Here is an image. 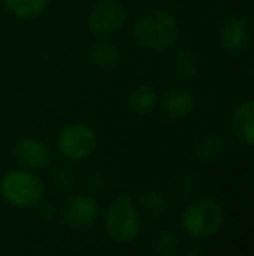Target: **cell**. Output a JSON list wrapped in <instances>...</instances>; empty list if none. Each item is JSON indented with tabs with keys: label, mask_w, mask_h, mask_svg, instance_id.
<instances>
[{
	"label": "cell",
	"mask_w": 254,
	"mask_h": 256,
	"mask_svg": "<svg viewBox=\"0 0 254 256\" xmlns=\"http://www.w3.org/2000/svg\"><path fill=\"white\" fill-rule=\"evenodd\" d=\"M52 180H54V185L58 186V188L66 190L68 186H71V183L75 182V174L68 168H59L54 171Z\"/></svg>",
	"instance_id": "obj_19"
},
{
	"label": "cell",
	"mask_w": 254,
	"mask_h": 256,
	"mask_svg": "<svg viewBox=\"0 0 254 256\" xmlns=\"http://www.w3.org/2000/svg\"><path fill=\"white\" fill-rule=\"evenodd\" d=\"M51 0H2V6L16 20L31 21L47 10Z\"/></svg>",
	"instance_id": "obj_14"
},
{
	"label": "cell",
	"mask_w": 254,
	"mask_h": 256,
	"mask_svg": "<svg viewBox=\"0 0 254 256\" xmlns=\"http://www.w3.org/2000/svg\"><path fill=\"white\" fill-rule=\"evenodd\" d=\"M91 61L98 68L103 70H110L115 68L120 63V51L110 38H99L92 44L91 51H89Z\"/></svg>",
	"instance_id": "obj_15"
},
{
	"label": "cell",
	"mask_w": 254,
	"mask_h": 256,
	"mask_svg": "<svg viewBox=\"0 0 254 256\" xmlns=\"http://www.w3.org/2000/svg\"><path fill=\"white\" fill-rule=\"evenodd\" d=\"M227 140L220 134V132H206L200 136L195 143V157L200 162H213L223 157L227 152Z\"/></svg>",
	"instance_id": "obj_13"
},
{
	"label": "cell",
	"mask_w": 254,
	"mask_h": 256,
	"mask_svg": "<svg viewBox=\"0 0 254 256\" xmlns=\"http://www.w3.org/2000/svg\"><path fill=\"white\" fill-rule=\"evenodd\" d=\"M14 155L17 162L26 169H44L51 164L52 152L44 140L37 136H23L14 145Z\"/></svg>",
	"instance_id": "obj_9"
},
{
	"label": "cell",
	"mask_w": 254,
	"mask_h": 256,
	"mask_svg": "<svg viewBox=\"0 0 254 256\" xmlns=\"http://www.w3.org/2000/svg\"><path fill=\"white\" fill-rule=\"evenodd\" d=\"M131 35L134 44L145 51L167 52L178 44L181 28L173 12L166 9H148L134 20Z\"/></svg>",
	"instance_id": "obj_1"
},
{
	"label": "cell",
	"mask_w": 254,
	"mask_h": 256,
	"mask_svg": "<svg viewBox=\"0 0 254 256\" xmlns=\"http://www.w3.org/2000/svg\"><path fill=\"white\" fill-rule=\"evenodd\" d=\"M160 102V96L157 92V89H153L152 86H136L131 92L127 94V108L132 114L139 115V117H148L157 110Z\"/></svg>",
	"instance_id": "obj_12"
},
{
	"label": "cell",
	"mask_w": 254,
	"mask_h": 256,
	"mask_svg": "<svg viewBox=\"0 0 254 256\" xmlns=\"http://www.w3.org/2000/svg\"><path fill=\"white\" fill-rule=\"evenodd\" d=\"M159 104L167 118L183 120V118H188L195 112L197 98L190 89L173 88L160 98Z\"/></svg>",
	"instance_id": "obj_10"
},
{
	"label": "cell",
	"mask_w": 254,
	"mask_h": 256,
	"mask_svg": "<svg viewBox=\"0 0 254 256\" xmlns=\"http://www.w3.org/2000/svg\"><path fill=\"white\" fill-rule=\"evenodd\" d=\"M0 194L10 206L26 209L44 199L45 186L31 169H12L0 182Z\"/></svg>",
	"instance_id": "obj_3"
},
{
	"label": "cell",
	"mask_w": 254,
	"mask_h": 256,
	"mask_svg": "<svg viewBox=\"0 0 254 256\" xmlns=\"http://www.w3.org/2000/svg\"><path fill=\"white\" fill-rule=\"evenodd\" d=\"M223 206L213 197L193 200L181 212V226L193 239H209L216 236L223 226Z\"/></svg>",
	"instance_id": "obj_2"
},
{
	"label": "cell",
	"mask_w": 254,
	"mask_h": 256,
	"mask_svg": "<svg viewBox=\"0 0 254 256\" xmlns=\"http://www.w3.org/2000/svg\"><path fill=\"white\" fill-rule=\"evenodd\" d=\"M56 148L63 158L70 162L85 160L98 148V132L85 122H70L59 131Z\"/></svg>",
	"instance_id": "obj_5"
},
{
	"label": "cell",
	"mask_w": 254,
	"mask_h": 256,
	"mask_svg": "<svg viewBox=\"0 0 254 256\" xmlns=\"http://www.w3.org/2000/svg\"><path fill=\"white\" fill-rule=\"evenodd\" d=\"M105 228L119 244H129L139 236L141 220L131 197L120 196L110 202L105 211Z\"/></svg>",
	"instance_id": "obj_4"
},
{
	"label": "cell",
	"mask_w": 254,
	"mask_h": 256,
	"mask_svg": "<svg viewBox=\"0 0 254 256\" xmlns=\"http://www.w3.org/2000/svg\"><path fill=\"white\" fill-rule=\"evenodd\" d=\"M145 2H152V4H159V2H166V0H145Z\"/></svg>",
	"instance_id": "obj_20"
},
{
	"label": "cell",
	"mask_w": 254,
	"mask_h": 256,
	"mask_svg": "<svg viewBox=\"0 0 254 256\" xmlns=\"http://www.w3.org/2000/svg\"><path fill=\"white\" fill-rule=\"evenodd\" d=\"M171 68H173V74L181 82H192L199 75V68H200L199 58L192 51L180 49V51H176L173 54V58H171Z\"/></svg>",
	"instance_id": "obj_16"
},
{
	"label": "cell",
	"mask_w": 254,
	"mask_h": 256,
	"mask_svg": "<svg viewBox=\"0 0 254 256\" xmlns=\"http://www.w3.org/2000/svg\"><path fill=\"white\" fill-rule=\"evenodd\" d=\"M143 208L153 216H162L169 209V200H167L166 194L159 188H146L139 197Z\"/></svg>",
	"instance_id": "obj_17"
},
{
	"label": "cell",
	"mask_w": 254,
	"mask_h": 256,
	"mask_svg": "<svg viewBox=\"0 0 254 256\" xmlns=\"http://www.w3.org/2000/svg\"><path fill=\"white\" fill-rule=\"evenodd\" d=\"M127 24V9L119 0H99L87 14V28L98 38H112Z\"/></svg>",
	"instance_id": "obj_6"
},
{
	"label": "cell",
	"mask_w": 254,
	"mask_h": 256,
	"mask_svg": "<svg viewBox=\"0 0 254 256\" xmlns=\"http://www.w3.org/2000/svg\"><path fill=\"white\" fill-rule=\"evenodd\" d=\"M230 128L235 138L246 146L254 145V103L253 100H244L237 103L230 115Z\"/></svg>",
	"instance_id": "obj_11"
},
{
	"label": "cell",
	"mask_w": 254,
	"mask_h": 256,
	"mask_svg": "<svg viewBox=\"0 0 254 256\" xmlns=\"http://www.w3.org/2000/svg\"><path fill=\"white\" fill-rule=\"evenodd\" d=\"M99 216V204L92 196L80 194L68 200L63 211L64 225L71 230H82L91 226Z\"/></svg>",
	"instance_id": "obj_8"
},
{
	"label": "cell",
	"mask_w": 254,
	"mask_h": 256,
	"mask_svg": "<svg viewBox=\"0 0 254 256\" xmlns=\"http://www.w3.org/2000/svg\"><path fill=\"white\" fill-rule=\"evenodd\" d=\"M220 48L230 54L244 52L251 44V24L241 16H230L221 23L218 32Z\"/></svg>",
	"instance_id": "obj_7"
},
{
	"label": "cell",
	"mask_w": 254,
	"mask_h": 256,
	"mask_svg": "<svg viewBox=\"0 0 254 256\" xmlns=\"http://www.w3.org/2000/svg\"><path fill=\"white\" fill-rule=\"evenodd\" d=\"M181 242L178 236L169 228L160 230L153 239V250L159 256H178Z\"/></svg>",
	"instance_id": "obj_18"
}]
</instances>
